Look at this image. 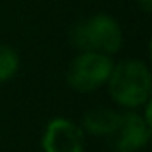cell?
<instances>
[{
    "label": "cell",
    "instance_id": "obj_5",
    "mask_svg": "<svg viewBox=\"0 0 152 152\" xmlns=\"http://www.w3.org/2000/svg\"><path fill=\"white\" fill-rule=\"evenodd\" d=\"M45 152H83L84 134L73 122L66 118L52 120L43 134Z\"/></svg>",
    "mask_w": 152,
    "mask_h": 152
},
{
    "label": "cell",
    "instance_id": "obj_2",
    "mask_svg": "<svg viewBox=\"0 0 152 152\" xmlns=\"http://www.w3.org/2000/svg\"><path fill=\"white\" fill-rule=\"evenodd\" d=\"M109 95L125 107H138L148 102L152 91L150 72L141 61H124L113 66L109 75Z\"/></svg>",
    "mask_w": 152,
    "mask_h": 152
},
{
    "label": "cell",
    "instance_id": "obj_1",
    "mask_svg": "<svg viewBox=\"0 0 152 152\" xmlns=\"http://www.w3.org/2000/svg\"><path fill=\"white\" fill-rule=\"evenodd\" d=\"M70 41L81 52L111 56L122 47V29L115 18L100 13L75 23L70 31Z\"/></svg>",
    "mask_w": 152,
    "mask_h": 152
},
{
    "label": "cell",
    "instance_id": "obj_8",
    "mask_svg": "<svg viewBox=\"0 0 152 152\" xmlns=\"http://www.w3.org/2000/svg\"><path fill=\"white\" fill-rule=\"evenodd\" d=\"M136 4H138L145 13H150V11H152V0H136Z\"/></svg>",
    "mask_w": 152,
    "mask_h": 152
},
{
    "label": "cell",
    "instance_id": "obj_3",
    "mask_svg": "<svg viewBox=\"0 0 152 152\" xmlns=\"http://www.w3.org/2000/svg\"><path fill=\"white\" fill-rule=\"evenodd\" d=\"M113 66L115 64L109 56L83 52L70 63L66 81L75 91H95L109 81Z\"/></svg>",
    "mask_w": 152,
    "mask_h": 152
},
{
    "label": "cell",
    "instance_id": "obj_7",
    "mask_svg": "<svg viewBox=\"0 0 152 152\" xmlns=\"http://www.w3.org/2000/svg\"><path fill=\"white\" fill-rule=\"evenodd\" d=\"M18 64H20L18 54L7 45H0V83L9 81L16 73Z\"/></svg>",
    "mask_w": 152,
    "mask_h": 152
},
{
    "label": "cell",
    "instance_id": "obj_6",
    "mask_svg": "<svg viewBox=\"0 0 152 152\" xmlns=\"http://www.w3.org/2000/svg\"><path fill=\"white\" fill-rule=\"evenodd\" d=\"M118 120H120V113L107 109V107H95V109L86 111L83 124L90 134H97V136L107 134L109 136L115 131Z\"/></svg>",
    "mask_w": 152,
    "mask_h": 152
},
{
    "label": "cell",
    "instance_id": "obj_4",
    "mask_svg": "<svg viewBox=\"0 0 152 152\" xmlns=\"http://www.w3.org/2000/svg\"><path fill=\"white\" fill-rule=\"evenodd\" d=\"M116 152H136L143 148L150 138V124L138 113L120 115L115 131L109 134Z\"/></svg>",
    "mask_w": 152,
    "mask_h": 152
}]
</instances>
